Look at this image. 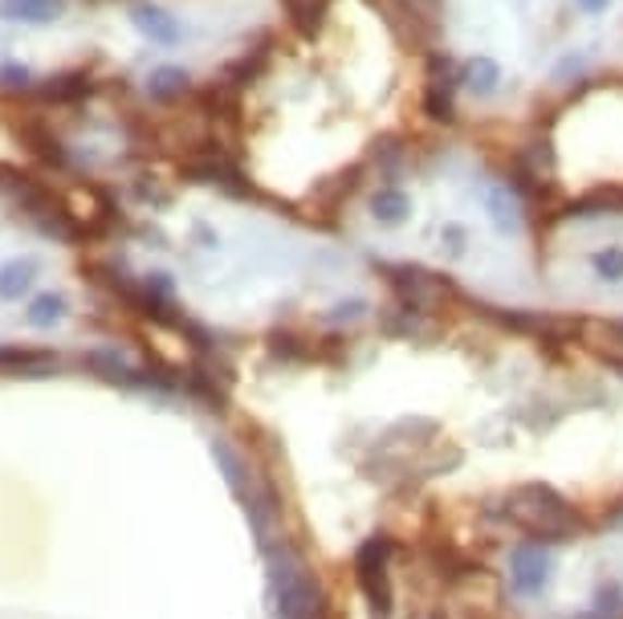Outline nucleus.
I'll return each instance as SVG.
<instances>
[{
    "instance_id": "2",
    "label": "nucleus",
    "mask_w": 623,
    "mask_h": 619,
    "mask_svg": "<svg viewBox=\"0 0 623 619\" xmlns=\"http://www.w3.org/2000/svg\"><path fill=\"white\" fill-rule=\"evenodd\" d=\"M269 583H273V595H278V616L281 619H314L318 616L322 595H318V583H314L310 567L302 562L297 550H290V546L269 550Z\"/></svg>"
},
{
    "instance_id": "17",
    "label": "nucleus",
    "mask_w": 623,
    "mask_h": 619,
    "mask_svg": "<svg viewBox=\"0 0 623 619\" xmlns=\"http://www.w3.org/2000/svg\"><path fill=\"white\" fill-rule=\"evenodd\" d=\"M33 274H37V262H9L4 269H0V298H21L25 290H29Z\"/></svg>"
},
{
    "instance_id": "9",
    "label": "nucleus",
    "mask_w": 623,
    "mask_h": 619,
    "mask_svg": "<svg viewBox=\"0 0 623 619\" xmlns=\"http://www.w3.org/2000/svg\"><path fill=\"white\" fill-rule=\"evenodd\" d=\"M65 13V0H0V16L4 21H21V25H49Z\"/></svg>"
},
{
    "instance_id": "16",
    "label": "nucleus",
    "mask_w": 623,
    "mask_h": 619,
    "mask_svg": "<svg viewBox=\"0 0 623 619\" xmlns=\"http://www.w3.org/2000/svg\"><path fill=\"white\" fill-rule=\"evenodd\" d=\"M461 82H465L473 94H493L501 82V65L493 58H473V62L461 70Z\"/></svg>"
},
{
    "instance_id": "20",
    "label": "nucleus",
    "mask_w": 623,
    "mask_h": 619,
    "mask_svg": "<svg viewBox=\"0 0 623 619\" xmlns=\"http://www.w3.org/2000/svg\"><path fill=\"white\" fill-rule=\"evenodd\" d=\"M0 86H4V90H25V86H29V70H25V65H0Z\"/></svg>"
},
{
    "instance_id": "18",
    "label": "nucleus",
    "mask_w": 623,
    "mask_h": 619,
    "mask_svg": "<svg viewBox=\"0 0 623 619\" xmlns=\"http://www.w3.org/2000/svg\"><path fill=\"white\" fill-rule=\"evenodd\" d=\"M591 269L599 281H623V248L620 245H608L591 253Z\"/></svg>"
},
{
    "instance_id": "1",
    "label": "nucleus",
    "mask_w": 623,
    "mask_h": 619,
    "mask_svg": "<svg viewBox=\"0 0 623 619\" xmlns=\"http://www.w3.org/2000/svg\"><path fill=\"white\" fill-rule=\"evenodd\" d=\"M510 518L517 526L546 542H566L575 538L578 513L575 506H566V497H559L550 485H522L510 494Z\"/></svg>"
},
{
    "instance_id": "13",
    "label": "nucleus",
    "mask_w": 623,
    "mask_h": 619,
    "mask_svg": "<svg viewBox=\"0 0 623 619\" xmlns=\"http://www.w3.org/2000/svg\"><path fill=\"white\" fill-rule=\"evenodd\" d=\"M412 213V201H407L404 187H379L371 196V217L379 220V224H400V220Z\"/></svg>"
},
{
    "instance_id": "8",
    "label": "nucleus",
    "mask_w": 623,
    "mask_h": 619,
    "mask_svg": "<svg viewBox=\"0 0 623 619\" xmlns=\"http://www.w3.org/2000/svg\"><path fill=\"white\" fill-rule=\"evenodd\" d=\"M131 25L147 37V41H156V46H175L184 29H180V21H175L168 9H159V4H135L131 9Z\"/></svg>"
},
{
    "instance_id": "15",
    "label": "nucleus",
    "mask_w": 623,
    "mask_h": 619,
    "mask_svg": "<svg viewBox=\"0 0 623 619\" xmlns=\"http://www.w3.org/2000/svg\"><path fill=\"white\" fill-rule=\"evenodd\" d=\"M485 208H489V220L498 224V232H517L522 213H517V201L505 187H489V192H485Z\"/></svg>"
},
{
    "instance_id": "10",
    "label": "nucleus",
    "mask_w": 623,
    "mask_h": 619,
    "mask_svg": "<svg viewBox=\"0 0 623 619\" xmlns=\"http://www.w3.org/2000/svg\"><path fill=\"white\" fill-rule=\"evenodd\" d=\"M546 555L538 550V546H522L514 555V583L517 591H526V595H534V591L546 587Z\"/></svg>"
},
{
    "instance_id": "19",
    "label": "nucleus",
    "mask_w": 623,
    "mask_h": 619,
    "mask_svg": "<svg viewBox=\"0 0 623 619\" xmlns=\"http://www.w3.org/2000/svg\"><path fill=\"white\" fill-rule=\"evenodd\" d=\"M65 314V298L58 294H41V298H33V306H29V323L33 326H53L58 318Z\"/></svg>"
},
{
    "instance_id": "7",
    "label": "nucleus",
    "mask_w": 623,
    "mask_h": 619,
    "mask_svg": "<svg viewBox=\"0 0 623 619\" xmlns=\"http://www.w3.org/2000/svg\"><path fill=\"white\" fill-rule=\"evenodd\" d=\"M58 372L53 351H33V347H0V379H46Z\"/></svg>"
},
{
    "instance_id": "11",
    "label": "nucleus",
    "mask_w": 623,
    "mask_h": 619,
    "mask_svg": "<svg viewBox=\"0 0 623 619\" xmlns=\"http://www.w3.org/2000/svg\"><path fill=\"white\" fill-rule=\"evenodd\" d=\"M187 82L192 77L180 70V65H159V70H151V77H147V94H151V102H175V98H184L187 94Z\"/></svg>"
},
{
    "instance_id": "21",
    "label": "nucleus",
    "mask_w": 623,
    "mask_h": 619,
    "mask_svg": "<svg viewBox=\"0 0 623 619\" xmlns=\"http://www.w3.org/2000/svg\"><path fill=\"white\" fill-rule=\"evenodd\" d=\"M578 4H583V9H587V13H599V9H608L611 0H578Z\"/></svg>"
},
{
    "instance_id": "12",
    "label": "nucleus",
    "mask_w": 623,
    "mask_h": 619,
    "mask_svg": "<svg viewBox=\"0 0 623 619\" xmlns=\"http://www.w3.org/2000/svg\"><path fill=\"white\" fill-rule=\"evenodd\" d=\"M90 90H94L90 74L86 70H70V74L49 77L46 86H41V98H49V102H78Z\"/></svg>"
},
{
    "instance_id": "3",
    "label": "nucleus",
    "mask_w": 623,
    "mask_h": 619,
    "mask_svg": "<svg viewBox=\"0 0 623 619\" xmlns=\"http://www.w3.org/2000/svg\"><path fill=\"white\" fill-rule=\"evenodd\" d=\"M391 542L383 538V534H375V538H367L363 546H358L355 555V579L358 587H363V595H367V604H371L375 616L388 619L391 611Z\"/></svg>"
},
{
    "instance_id": "4",
    "label": "nucleus",
    "mask_w": 623,
    "mask_h": 619,
    "mask_svg": "<svg viewBox=\"0 0 623 619\" xmlns=\"http://www.w3.org/2000/svg\"><path fill=\"white\" fill-rule=\"evenodd\" d=\"M383 274H388V286L395 290V298L407 306V314L412 310L416 314H432L440 306V298H444V286L432 274L416 269V265H383Z\"/></svg>"
},
{
    "instance_id": "14",
    "label": "nucleus",
    "mask_w": 623,
    "mask_h": 619,
    "mask_svg": "<svg viewBox=\"0 0 623 619\" xmlns=\"http://www.w3.org/2000/svg\"><path fill=\"white\" fill-rule=\"evenodd\" d=\"M285 13H290V25L306 41H314L322 29V16H327V0H285Z\"/></svg>"
},
{
    "instance_id": "6",
    "label": "nucleus",
    "mask_w": 623,
    "mask_h": 619,
    "mask_svg": "<svg viewBox=\"0 0 623 619\" xmlns=\"http://www.w3.org/2000/svg\"><path fill=\"white\" fill-rule=\"evenodd\" d=\"M456 82H461V77L452 74L449 58L432 53V58H428V86H424V114H428L432 123H452V119H456V102H452V86H456Z\"/></svg>"
},
{
    "instance_id": "5",
    "label": "nucleus",
    "mask_w": 623,
    "mask_h": 619,
    "mask_svg": "<svg viewBox=\"0 0 623 619\" xmlns=\"http://www.w3.org/2000/svg\"><path fill=\"white\" fill-rule=\"evenodd\" d=\"M13 135H16V143L33 155V159H41V163H49V168H65L62 139L53 135V126H49L41 114H16Z\"/></svg>"
}]
</instances>
